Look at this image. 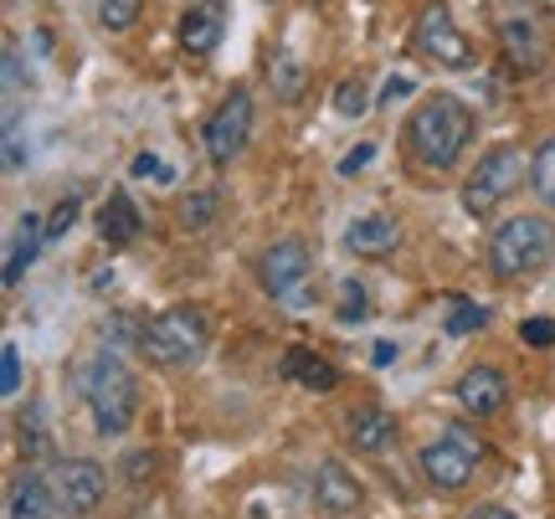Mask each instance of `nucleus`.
I'll use <instances>...</instances> for the list:
<instances>
[{
  "label": "nucleus",
  "instance_id": "nucleus-27",
  "mask_svg": "<svg viewBox=\"0 0 555 519\" xmlns=\"http://www.w3.org/2000/svg\"><path fill=\"white\" fill-rule=\"evenodd\" d=\"M365 320H371L365 288H360V283H345V288H339V324H365Z\"/></svg>",
  "mask_w": 555,
  "mask_h": 519
},
{
  "label": "nucleus",
  "instance_id": "nucleus-3",
  "mask_svg": "<svg viewBox=\"0 0 555 519\" xmlns=\"http://www.w3.org/2000/svg\"><path fill=\"white\" fill-rule=\"evenodd\" d=\"M483 258H489V273L504 283L535 278L540 268H551V258H555V221L535 217V211H519V217L499 221L494 232H489Z\"/></svg>",
  "mask_w": 555,
  "mask_h": 519
},
{
  "label": "nucleus",
  "instance_id": "nucleus-2",
  "mask_svg": "<svg viewBox=\"0 0 555 519\" xmlns=\"http://www.w3.org/2000/svg\"><path fill=\"white\" fill-rule=\"evenodd\" d=\"M78 391L93 412V432L99 438H124L139 417V380L134 371L119 360V350H93L78 365Z\"/></svg>",
  "mask_w": 555,
  "mask_h": 519
},
{
  "label": "nucleus",
  "instance_id": "nucleus-16",
  "mask_svg": "<svg viewBox=\"0 0 555 519\" xmlns=\"http://www.w3.org/2000/svg\"><path fill=\"white\" fill-rule=\"evenodd\" d=\"M221 31H227V0H196L180 16V47H185V57H211L221 47Z\"/></svg>",
  "mask_w": 555,
  "mask_h": 519
},
{
  "label": "nucleus",
  "instance_id": "nucleus-30",
  "mask_svg": "<svg viewBox=\"0 0 555 519\" xmlns=\"http://www.w3.org/2000/svg\"><path fill=\"white\" fill-rule=\"evenodd\" d=\"M0 391H5V397L21 391V350L16 345H0Z\"/></svg>",
  "mask_w": 555,
  "mask_h": 519
},
{
  "label": "nucleus",
  "instance_id": "nucleus-12",
  "mask_svg": "<svg viewBox=\"0 0 555 519\" xmlns=\"http://www.w3.org/2000/svg\"><path fill=\"white\" fill-rule=\"evenodd\" d=\"M360 504H365V489L360 479L345 468L339 458H324L314 468V509L324 519H356Z\"/></svg>",
  "mask_w": 555,
  "mask_h": 519
},
{
  "label": "nucleus",
  "instance_id": "nucleus-18",
  "mask_svg": "<svg viewBox=\"0 0 555 519\" xmlns=\"http://www.w3.org/2000/svg\"><path fill=\"white\" fill-rule=\"evenodd\" d=\"M41 242H47V221H41L37 211H21L16 226H11V242H5V273H0V278H5V288H16L21 273L37 262Z\"/></svg>",
  "mask_w": 555,
  "mask_h": 519
},
{
  "label": "nucleus",
  "instance_id": "nucleus-15",
  "mask_svg": "<svg viewBox=\"0 0 555 519\" xmlns=\"http://www.w3.org/2000/svg\"><path fill=\"white\" fill-rule=\"evenodd\" d=\"M345 442L356 453H386L397 442V417L380 406V401H360L345 412Z\"/></svg>",
  "mask_w": 555,
  "mask_h": 519
},
{
  "label": "nucleus",
  "instance_id": "nucleus-13",
  "mask_svg": "<svg viewBox=\"0 0 555 519\" xmlns=\"http://www.w3.org/2000/svg\"><path fill=\"white\" fill-rule=\"evenodd\" d=\"M457 401H463V412L478 421L499 417V412L509 406V376H504L499 365H468V371L457 376Z\"/></svg>",
  "mask_w": 555,
  "mask_h": 519
},
{
  "label": "nucleus",
  "instance_id": "nucleus-33",
  "mask_svg": "<svg viewBox=\"0 0 555 519\" xmlns=\"http://www.w3.org/2000/svg\"><path fill=\"white\" fill-rule=\"evenodd\" d=\"M124 473L139 483L144 473H155V458H150V453H129V458H124Z\"/></svg>",
  "mask_w": 555,
  "mask_h": 519
},
{
  "label": "nucleus",
  "instance_id": "nucleus-29",
  "mask_svg": "<svg viewBox=\"0 0 555 519\" xmlns=\"http://www.w3.org/2000/svg\"><path fill=\"white\" fill-rule=\"evenodd\" d=\"M73 221H78V196H67L52 206V217H47V242H57L73 232Z\"/></svg>",
  "mask_w": 555,
  "mask_h": 519
},
{
  "label": "nucleus",
  "instance_id": "nucleus-36",
  "mask_svg": "<svg viewBox=\"0 0 555 519\" xmlns=\"http://www.w3.org/2000/svg\"><path fill=\"white\" fill-rule=\"evenodd\" d=\"M463 519H519L515 509H504V504H478V509H468Z\"/></svg>",
  "mask_w": 555,
  "mask_h": 519
},
{
  "label": "nucleus",
  "instance_id": "nucleus-28",
  "mask_svg": "<svg viewBox=\"0 0 555 519\" xmlns=\"http://www.w3.org/2000/svg\"><path fill=\"white\" fill-rule=\"evenodd\" d=\"M489 324V309H478V303L457 299L453 314H448V335H474V329H483Z\"/></svg>",
  "mask_w": 555,
  "mask_h": 519
},
{
  "label": "nucleus",
  "instance_id": "nucleus-23",
  "mask_svg": "<svg viewBox=\"0 0 555 519\" xmlns=\"http://www.w3.org/2000/svg\"><path fill=\"white\" fill-rule=\"evenodd\" d=\"M530 191H535L545 206H555V134L530 155Z\"/></svg>",
  "mask_w": 555,
  "mask_h": 519
},
{
  "label": "nucleus",
  "instance_id": "nucleus-25",
  "mask_svg": "<svg viewBox=\"0 0 555 519\" xmlns=\"http://www.w3.org/2000/svg\"><path fill=\"white\" fill-rule=\"evenodd\" d=\"M371 108V88H365V78H345L335 88V114H345V119H360Z\"/></svg>",
  "mask_w": 555,
  "mask_h": 519
},
{
  "label": "nucleus",
  "instance_id": "nucleus-17",
  "mask_svg": "<svg viewBox=\"0 0 555 519\" xmlns=\"http://www.w3.org/2000/svg\"><path fill=\"white\" fill-rule=\"evenodd\" d=\"M278 371H283V380H294V386L314 391V397H330L339 386V365L319 355L314 345H288L283 360H278Z\"/></svg>",
  "mask_w": 555,
  "mask_h": 519
},
{
  "label": "nucleus",
  "instance_id": "nucleus-31",
  "mask_svg": "<svg viewBox=\"0 0 555 519\" xmlns=\"http://www.w3.org/2000/svg\"><path fill=\"white\" fill-rule=\"evenodd\" d=\"M129 170H134L139 180H155V185H170V180H176V170L159 160V155H134V165H129Z\"/></svg>",
  "mask_w": 555,
  "mask_h": 519
},
{
  "label": "nucleus",
  "instance_id": "nucleus-34",
  "mask_svg": "<svg viewBox=\"0 0 555 519\" xmlns=\"http://www.w3.org/2000/svg\"><path fill=\"white\" fill-rule=\"evenodd\" d=\"M371 155H376V150H371V144H360V150H350V155H345V160H339V176H356L360 165H371Z\"/></svg>",
  "mask_w": 555,
  "mask_h": 519
},
{
  "label": "nucleus",
  "instance_id": "nucleus-22",
  "mask_svg": "<svg viewBox=\"0 0 555 519\" xmlns=\"http://www.w3.org/2000/svg\"><path fill=\"white\" fill-rule=\"evenodd\" d=\"M268 78H273L278 103H298V99H304V82H309V73H304V62H298L294 52H278V57L268 62Z\"/></svg>",
  "mask_w": 555,
  "mask_h": 519
},
{
  "label": "nucleus",
  "instance_id": "nucleus-14",
  "mask_svg": "<svg viewBox=\"0 0 555 519\" xmlns=\"http://www.w3.org/2000/svg\"><path fill=\"white\" fill-rule=\"evenodd\" d=\"M62 509V494L47 483V473L41 468H21L16 479H11V489H5V519H52Z\"/></svg>",
  "mask_w": 555,
  "mask_h": 519
},
{
  "label": "nucleus",
  "instance_id": "nucleus-7",
  "mask_svg": "<svg viewBox=\"0 0 555 519\" xmlns=\"http://www.w3.org/2000/svg\"><path fill=\"white\" fill-rule=\"evenodd\" d=\"M494 37L499 52L515 73H540L551 62V31H545V16L530 11V5H515V0H494Z\"/></svg>",
  "mask_w": 555,
  "mask_h": 519
},
{
  "label": "nucleus",
  "instance_id": "nucleus-8",
  "mask_svg": "<svg viewBox=\"0 0 555 519\" xmlns=\"http://www.w3.org/2000/svg\"><path fill=\"white\" fill-rule=\"evenodd\" d=\"M247 140H253V93H247V88H232V93L211 108L206 129H201L206 160L217 165V170H232V165L242 160Z\"/></svg>",
  "mask_w": 555,
  "mask_h": 519
},
{
  "label": "nucleus",
  "instance_id": "nucleus-26",
  "mask_svg": "<svg viewBox=\"0 0 555 519\" xmlns=\"http://www.w3.org/2000/svg\"><path fill=\"white\" fill-rule=\"evenodd\" d=\"M16 438H21V453H26V458H41V453H47V427H41L37 406L16 417Z\"/></svg>",
  "mask_w": 555,
  "mask_h": 519
},
{
  "label": "nucleus",
  "instance_id": "nucleus-24",
  "mask_svg": "<svg viewBox=\"0 0 555 519\" xmlns=\"http://www.w3.org/2000/svg\"><path fill=\"white\" fill-rule=\"evenodd\" d=\"M93 16H99L103 31H129L139 16H144V0H93Z\"/></svg>",
  "mask_w": 555,
  "mask_h": 519
},
{
  "label": "nucleus",
  "instance_id": "nucleus-11",
  "mask_svg": "<svg viewBox=\"0 0 555 519\" xmlns=\"http://www.w3.org/2000/svg\"><path fill=\"white\" fill-rule=\"evenodd\" d=\"M57 494L67 515L88 519L103 504V494H108V468L99 458H67L57 468Z\"/></svg>",
  "mask_w": 555,
  "mask_h": 519
},
{
  "label": "nucleus",
  "instance_id": "nucleus-19",
  "mask_svg": "<svg viewBox=\"0 0 555 519\" xmlns=\"http://www.w3.org/2000/svg\"><path fill=\"white\" fill-rule=\"evenodd\" d=\"M345 247L356 252V258H386V252H397L401 247V221L397 217H356L345 226Z\"/></svg>",
  "mask_w": 555,
  "mask_h": 519
},
{
  "label": "nucleus",
  "instance_id": "nucleus-10",
  "mask_svg": "<svg viewBox=\"0 0 555 519\" xmlns=\"http://www.w3.org/2000/svg\"><path fill=\"white\" fill-rule=\"evenodd\" d=\"M309 273H314V258H309V242L304 237H278L273 247H262V258H258L262 294L304 309V283H309Z\"/></svg>",
  "mask_w": 555,
  "mask_h": 519
},
{
  "label": "nucleus",
  "instance_id": "nucleus-4",
  "mask_svg": "<svg viewBox=\"0 0 555 519\" xmlns=\"http://www.w3.org/2000/svg\"><path fill=\"white\" fill-rule=\"evenodd\" d=\"M211 345V320L196 303H170L159 309L155 320H144V335H139V355L150 360L155 371H185L196 365Z\"/></svg>",
  "mask_w": 555,
  "mask_h": 519
},
{
  "label": "nucleus",
  "instance_id": "nucleus-9",
  "mask_svg": "<svg viewBox=\"0 0 555 519\" xmlns=\"http://www.w3.org/2000/svg\"><path fill=\"white\" fill-rule=\"evenodd\" d=\"M412 52L416 57L437 62V67H448V73H474V41L457 31V21L448 16V5L442 0H433L422 16H416L412 26Z\"/></svg>",
  "mask_w": 555,
  "mask_h": 519
},
{
  "label": "nucleus",
  "instance_id": "nucleus-1",
  "mask_svg": "<svg viewBox=\"0 0 555 519\" xmlns=\"http://www.w3.org/2000/svg\"><path fill=\"white\" fill-rule=\"evenodd\" d=\"M401 140H406V155L422 170H453L468 155V140H474V108L457 93H433L412 108Z\"/></svg>",
  "mask_w": 555,
  "mask_h": 519
},
{
  "label": "nucleus",
  "instance_id": "nucleus-32",
  "mask_svg": "<svg viewBox=\"0 0 555 519\" xmlns=\"http://www.w3.org/2000/svg\"><path fill=\"white\" fill-rule=\"evenodd\" d=\"M519 340L530 345V350H545V345H555V320H525V324H519Z\"/></svg>",
  "mask_w": 555,
  "mask_h": 519
},
{
  "label": "nucleus",
  "instance_id": "nucleus-35",
  "mask_svg": "<svg viewBox=\"0 0 555 519\" xmlns=\"http://www.w3.org/2000/svg\"><path fill=\"white\" fill-rule=\"evenodd\" d=\"M406 93H412V78H391V82H386V88H380V103L391 108V103H397V99H406Z\"/></svg>",
  "mask_w": 555,
  "mask_h": 519
},
{
  "label": "nucleus",
  "instance_id": "nucleus-21",
  "mask_svg": "<svg viewBox=\"0 0 555 519\" xmlns=\"http://www.w3.org/2000/svg\"><path fill=\"white\" fill-rule=\"evenodd\" d=\"M221 211H227V200H221L217 191H191V196L176 200V226L191 232V237H201V232H211L221 221Z\"/></svg>",
  "mask_w": 555,
  "mask_h": 519
},
{
  "label": "nucleus",
  "instance_id": "nucleus-20",
  "mask_svg": "<svg viewBox=\"0 0 555 519\" xmlns=\"http://www.w3.org/2000/svg\"><path fill=\"white\" fill-rule=\"evenodd\" d=\"M99 237L114 242V247H129L139 237V211L124 191H108V200L99 206Z\"/></svg>",
  "mask_w": 555,
  "mask_h": 519
},
{
  "label": "nucleus",
  "instance_id": "nucleus-6",
  "mask_svg": "<svg viewBox=\"0 0 555 519\" xmlns=\"http://www.w3.org/2000/svg\"><path fill=\"white\" fill-rule=\"evenodd\" d=\"M519 180H530V160H525L519 144H494V150H483L478 165L468 170V180H463V211L478 221L494 217L499 206L519 191Z\"/></svg>",
  "mask_w": 555,
  "mask_h": 519
},
{
  "label": "nucleus",
  "instance_id": "nucleus-5",
  "mask_svg": "<svg viewBox=\"0 0 555 519\" xmlns=\"http://www.w3.org/2000/svg\"><path fill=\"white\" fill-rule=\"evenodd\" d=\"M489 458V442L478 438L468 421H442V432H437L427 447H422V479L442 489V494H457V489H468L474 473L483 468Z\"/></svg>",
  "mask_w": 555,
  "mask_h": 519
},
{
  "label": "nucleus",
  "instance_id": "nucleus-37",
  "mask_svg": "<svg viewBox=\"0 0 555 519\" xmlns=\"http://www.w3.org/2000/svg\"><path fill=\"white\" fill-rule=\"evenodd\" d=\"M371 360H376V365H391V360H397V345L380 340V345H376V355H371Z\"/></svg>",
  "mask_w": 555,
  "mask_h": 519
}]
</instances>
